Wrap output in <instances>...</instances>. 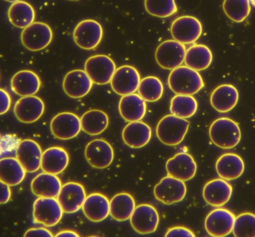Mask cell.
<instances>
[{
  "label": "cell",
  "instance_id": "8fae6325",
  "mask_svg": "<svg viewBox=\"0 0 255 237\" xmlns=\"http://www.w3.org/2000/svg\"><path fill=\"white\" fill-rule=\"evenodd\" d=\"M236 217L225 208H217L211 211L205 220V228L212 237H223L233 232Z\"/></svg>",
  "mask_w": 255,
  "mask_h": 237
},
{
  "label": "cell",
  "instance_id": "9a60e30c",
  "mask_svg": "<svg viewBox=\"0 0 255 237\" xmlns=\"http://www.w3.org/2000/svg\"><path fill=\"white\" fill-rule=\"evenodd\" d=\"M81 120L75 114L64 112L58 113L52 119V134L61 140H69L76 137L81 130Z\"/></svg>",
  "mask_w": 255,
  "mask_h": 237
},
{
  "label": "cell",
  "instance_id": "8992f818",
  "mask_svg": "<svg viewBox=\"0 0 255 237\" xmlns=\"http://www.w3.org/2000/svg\"><path fill=\"white\" fill-rule=\"evenodd\" d=\"M116 70L114 61L104 54L92 56L85 63V71L93 82L98 85L110 82Z\"/></svg>",
  "mask_w": 255,
  "mask_h": 237
},
{
  "label": "cell",
  "instance_id": "4dcf8cb0",
  "mask_svg": "<svg viewBox=\"0 0 255 237\" xmlns=\"http://www.w3.org/2000/svg\"><path fill=\"white\" fill-rule=\"evenodd\" d=\"M110 206L111 217L116 221L122 222L130 219L135 208V203L130 194L123 192L112 198Z\"/></svg>",
  "mask_w": 255,
  "mask_h": 237
},
{
  "label": "cell",
  "instance_id": "7a4b0ae2",
  "mask_svg": "<svg viewBox=\"0 0 255 237\" xmlns=\"http://www.w3.org/2000/svg\"><path fill=\"white\" fill-rule=\"evenodd\" d=\"M209 133L212 142L225 149L235 147L241 138L238 124L227 117H220L214 121L210 127Z\"/></svg>",
  "mask_w": 255,
  "mask_h": 237
},
{
  "label": "cell",
  "instance_id": "d4e9b609",
  "mask_svg": "<svg viewBox=\"0 0 255 237\" xmlns=\"http://www.w3.org/2000/svg\"><path fill=\"white\" fill-rule=\"evenodd\" d=\"M82 210L88 220L99 222L107 218L110 214V201L102 194L92 193L86 197Z\"/></svg>",
  "mask_w": 255,
  "mask_h": 237
},
{
  "label": "cell",
  "instance_id": "f546056e",
  "mask_svg": "<svg viewBox=\"0 0 255 237\" xmlns=\"http://www.w3.org/2000/svg\"><path fill=\"white\" fill-rule=\"evenodd\" d=\"M26 172L16 158L5 157L0 160V181L10 186L19 184Z\"/></svg>",
  "mask_w": 255,
  "mask_h": 237
},
{
  "label": "cell",
  "instance_id": "7dc6e473",
  "mask_svg": "<svg viewBox=\"0 0 255 237\" xmlns=\"http://www.w3.org/2000/svg\"></svg>",
  "mask_w": 255,
  "mask_h": 237
},
{
  "label": "cell",
  "instance_id": "83f0119b",
  "mask_svg": "<svg viewBox=\"0 0 255 237\" xmlns=\"http://www.w3.org/2000/svg\"><path fill=\"white\" fill-rule=\"evenodd\" d=\"M245 164L242 158L235 153L222 155L216 163V170L222 179L230 181L239 178L243 173Z\"/></svg>",
  "mask_w": 255,
  "mask_h": 237
},
{
  "label": "cell",
  "instance_id": "f1b7e54d",
  "mask_svg": "<svg viewBox=\"0 0 255 237\" xmlns=\"http://www.w3.org/2000/svg\"><path fill=\"white\" fill-rule=\"evenodd\" d=\"M61 187V181L56 175L46 172L38 174L31 183L32 192L39 197L56 198Z\"/></svg>",
  "mask_w": 255,
  "mask_h": 237
},
{
  "label": "cell",
  "instance_id": "52a82bcc",
  "mask_svg": "<svg viewBox=\"0 0 255 237\" xmlns=\"http://www.w3.org/2000/svg\"><path fill=\"white\" fill-rule=\"evenodd\" d=\"M63 213L55 198L39 197L34 202L32 213L34 222L46 227L57 224L62 217Z\"/></svg>",
  "mask_w": 255,
  "mask_h": 237
},
{
  "label": "cell",
  "instance_id": "30bf717a",
  "mask_svg": "<svg viewBox=\"0 0 255 237\" xmlns=\"http://www.w3.org/2000/svg\"><path fill=\"white\" fill-rule=\"evenodd\" d=\"M184 181L168 175L163 178L154 188L156 199L166 205H171L181 201L186 194Z\"/></svg>",
  "mask_w": 255,
  "mask_h": 237
},
{
  "label": "cell",
  "instance_id": "60d3db41",
  "mask_svg": "<svg viewBox=\"0 0 255 237\" xmlns=\"http://www.w3.org/2000/svg\"><path fill=\"white\" fill-rule=\"evenodd\" d=\"M24 237H53L52 234L47 229L44 228H31L24 234Z\"/></svg>",
  "mask_w": 255,
  "mask_h": 237
},
{
  "label": "cell",
  "instance_id": "2e32d148",
  "mask_svg": "<svg viewBox=\"0 0 255 237\" xmlns=\"http://www.w3.org/2000/svg\"><path fill=\"white\" fill-rule=\"evenodd\" d=\"M85 158L94 168L103 169L112 163L114 153L110 144L103 139H95L90 141L85 150Z\"/></svg>",
  "mask_w": 255,
  "mask_h": 237
},
{
  "label": "cell",
  "instance_id": "ac0fdd59",
  "mask_svg": "<svg viewBox=\"0 0 255 237\" xmlns=\"http://www.w3.org/2000/svg\"><path fill=\"white\" fill-rule=\"evenodd\" d=\"M42 152L39 145L32 139L19 142L16 150V158L26 172L33 173L41 167Z\"/></svg>",
  "mask_w": 255,
  "mask_h": 237
},
{
  "label": "cell",
  "instance_id": "836d02e7",
  "mask_svg": "<svg viewBox=\"0 0 255 237\" xmlns=\"http://www.w3.org/2000/svg\"><path fill=\"white\" fill-rule=\"evenodd\" d=\"M82 129L90 135H97L103 132L109 125V117L104 111L92 109L86 112L81 116Z\"/></svg>",
  "mask_w": 255,
  "mask_h": 237
},
{
  "label": "cell",
  "instance_id": "5b68a950",
  "mask_svg": "<svg viewBox=\"0 0 255 237\" xmlns=\"http://www.w3.org/2000/svg\"><path fill=\"white\" fill-rule=\"evenodd\" d=\"M53 32L51 27L42 22H33L23 28L20 39L23 45L28 50L37 51L43 49L51 42Z\"/></svg>",
  "mask_w": 255,
  "mask_h": 237
},
{
  "label": "cell",
  "instance_id": "7402d4cb",
  "mask_svg": "<svg viewBox=\"0 0 255 237\" xmlns=\"http://www.w3.org/2000/svg\"><path fill=\"white\" fill-rule=\"evenodd\" d=\"M239 92L233 85L224 84L217 87L212 92L210 102L212 107L221 113L232 110L239 100Z\"/></svg>",
  "mask_w": 255,
  "mask_h": 237
},
{
  "label": "cell",
  "instance_id": "4fadbf2b",
  "mask_svg": "<svg viewBox=\"0 0 255 237\" xmlns=\"http://www.w3.org/2000/svg\"><path fill=\"white\" fill-rule=\"evenodd\" d=\"M140 77L137 70L130 65H123L117 68L111 79L113 91L120 95L134 93L137 89Z\"/></svg>",
  "mask_w": 255,
  "mask_h": 237
},
{
  "label": "cell",
  "instance_id": "e575fe53",
  "mask_svg": "<svg viewBox=\"0 0 255 237\" xmlns=\"http://www.w3.org/2000/svg\"><path fill=\"white\" fill-rule=\"evenodd\" d=\"M197 107V102L192 96L177 94L171 100L170 110L173 115L185 119L194 115Z\"/></svg>",
  "mask_w": 255,
  "mask_h": 237
},
{
  "label": "cell",
  "instance_id": "3957f363",
  "mask_svg": "<svg viewBox=\"0 0 255 237\" xmlns=\"http://www.w3.org/2000/svg\"><path fill=\"white\" fill-rule=\"evenodd\" d=\"M190 122L185 118L169 114L164 116L157 124L156 132L157 138L164 144L175 146L184 139Z\"/></svg>",
  "mask_w": 255,
  "mask_h": 237
},
{
  "label": "cell",
  "instance_id": "d6986e66",
  "mask_svg": "<svg viewBox=\"0 0 255 237\" xmlns=\"http://www.w3.org/2000/svg\"><path fill=\"white\" fill-rule=\"evenodd\" d=\"M44 104L39 97L34 96H24L18 100L13 111L16 118L20 122L31 123L38 120L43 114Z\"/></svg>",
  "mask_w": 255,
  "mask_h": 237
},
{
  "label": "cell",
  "instance_id": "8d00e7d4",
  "mask_svg": "<svg viewBox=\"0 0 255 237\" xmlns=\"http://www.w3.org/2000/svg\"><path fill=\"white\" fill-rule=\"evenodd\" d=\"M223 8L226 15L236 22L243 21L251 9L250 0H224Z\"/></svg>",
  "mask_w": 255,
  "mask_h": 237
},
{
  "label": "cell",
  "instance_id": "603a6c76",
  "mask_svg": "<svg viewBox=\"0 0 255 237\" xmlns=\"http://www.w3.org/2000/svg\"><path fill=\"white\" fill-rule=\"evenodd\" d=\"M119 110L121 116L126 121H137L145 115L146 104L139 94L133 93L123 96L119 102Z\"/></svg>",
  "mask_w": 255,
  "mask_h": 237
},
{
  "label": "cell",
  "instance_id": "44dd1931",
  "mask_svg": "<svg viewBox=\"0 0 255 237\" xmlns=\"http://www.w3.org/2000/svg\"><path fill=\"white\" fill-rule=\"evenodd\" d=\"M232 191V187L229 183L222 178H217L205 184L203 190V196L209 205L220 207L230 200Z\"/></svg>",
  "mask_w": 255,
  "mask_h": 237
},
{
  "label": "cell",
  "instance_id": "277c9868",
  "mask_svg": "<svg viewBox=\"0 0 255 237\" xmlns=\"http://www.w3.org/2000/svg\"><path fill=\"white\" fill-rule=\"evenodd\" d=\"M186 52V49L184 44L175 39L166 40L157 47L155 58L161 67L173 70L183 63Z\"/></svg>",
  "mask_w": 255,
  "mask_h": 237
},
{
  "label": "cell",
  "instance_id": "5bb4252c",
  "mask_svg": "<svg viewBox=\"0 0 255 237\" xmlns=\"http://www.w3.org/2000/svg\"><path fill=\"white\" fill-rule=\"evenodd\" d=\"M86 197L85 190L81 184L70 182L62 186L57 199L63 212L71 214L82 208Z\"/></svg>",
  "mask_w": 255,
  "mask_h": 237
},
{
  "label": "cell",
  "instance_id": "ee69618b",
  "mask_svg": "<svg viewBox=\"0 0 255 237\" xmlns=\"http://www.w3.org/2000/svg\"><path fill=\"white\" fill-rule=\"evenodd\" d=\"M55 237H79V235L76 232L70 230H64L58 233Z\"/></svg>",
  "mask_w": 255,
  "mask_h": 237
},
{
  "label": "cell",
  "instance_id": "d590c367",
  "mask_svg": "<svg viewBox=\"0 0 255 237\" xmlns=\"http://www.w3.org/2000/svg\"><path fill=\"white\" fill-rule=\"evenodd\" d=\"M138 91L145 101L155 102L162 96L163 86L158 78L149 76L140 80Z\"/></svg>",
  "mask_w": 255,
  "mask_h": 237
},
{
  "label": "cell",
  "instance_id": "ba28073f",
  "mask_svg": "<svg viewBox=\"0 0 255 237\" xmlns=\"http://www.w3.org/2000/svg\"><path fill=\"white\" fill-rule=\"evenodd\" d=\"M103 35V29L101 24L92 19H84L79 22L73 33L75 43L86 50L96 48L100 43Z\"/></svg>",
  "mask_w": 255,
  "mask_h": 237
},
{
  "label": "cell",
  "instance_id": "b9f144b4",
  "mask_svg": "<svg viewBox=\"0 0 255 237\" xmlns=\"http://www.w3.org/2000/svg\"><path fill=\"white\" fill-rule=\"evenodd\" d=\"M0 109L1 115L5 114L9 109L11 99L9 94L4 89H0Z\"/></svg>",
  "mask_w": 255,
  "mask_h": 237
},
{
  "label": "cell",
  "instance_id": "cb8c5ba5",
  "mask_svg": "<svg viewBox=\"0 0 255 237\" xmlns=\"http://www.w3.org/2000/svg\"><path fill=\"white\" fill-rule=\"evenodd\" d=\"M151 137V129L149 126L140 121L130 122L122 132L124 142L132 148H140L145 146Z\"/></svg>",
  "mask_w": 255,
  "mask_h": 237
},
{
  "label": "cell",
  "instance_id": "1f68e13d",
  "mask_svg": "<svg viewBox=\"0 0 255 237\" xmlns=\"http://www.w3.org/2000/svg\"><path fill=\"white\" fill-rule=\"evenodd\" d=\"M7 15L9 21L14 26L24 28L34 22L35 10L29 3L19 0L9 6Z\"/></svg>",
  "mask_w": 255,
  "mask_h": 237
},
{
  "label": "cell",
  "instance_id": "6da1fadb",
  "mask_svg": "<svg viewBox=\"0 0 255 237\" xmlns=\"http://www.w3.org/2000/svg\"><path fill=\"white\" fill-rule=\"evenodd\" d=\"M168 82L171 90L177 94L192 95L204 86L199 73L187 66H180L172 70Z\"/></svg>",
  "mask_w": 255,
  "mask_h": 237
},
{
  "label": "cell",
  "instance_id": "7c38bea8",
  "mask_svg": "<svg viewBox=\"0 0 255 237\" xmlns=\"http://www.w3.org/2000/svg\"><path fill=\"white\" fill-rule=\"evenodd\" d=\"M129 219L130 225L135 232L145 235L156 230L159 217L157 211L153 206L142 204L135 207Z\"/></svg>",
  "mask_w": 255,
  "mask_h": 237
},
{
  "label": "cell",
  "instance_id": "74e56055",
  "mask_svg": "<svg viewBox=\"0 0 255 237\" xmlns=\"http://www.w3.org/2000/svg\"><path fill=\"white\" fill-rule=\"evenodd\" d=\"M144 4L147 13L160 18L170 16L178 10L175 0H144Z\"/></svg>",
  "mask_w": 255,
  "mask_h": 237
},
{
  "label": "cell",
  "instance_id": "e0dca14e",
  "mask_svg": "<svg viewBox=\"0 0 255 237\" xmlns=\"http://www.w3.org/2000/svg\"><path fill=\"white\" fill-rule=\"evenodd\" d=\"M166 170L168 175L184 182L194 177L197 164L190 154L180 152L167 160Z\"/></svg>",
  "mask_w": 255,
  "mask_h": 237
},
{
  "label": "cell",
  "instance_id": "7bdbcfd3",
  "mask_svg": "<svg viewBox=\"0 0 255 237\" xmlns=\"http://www.w3.org/2000/svg\"><path fill=\"white\" fill-rule=\"evenodd\" d=\"M0 185L1 191L0 203L1 204H4L8 202L11 196L10 186L2 181L0 182Z\"/></svg>",
  "mask_w": 255,
  "mask_h": 237
},
{
  "label": "cell",
  "instance_id": "484cf974",
  "mask_svg": "<svg viewBox=\"0 0 255 237\" xmlns=\"http://www.w3.org/2000/svg\"><path fill=\"white\" fill-rule=\"evenodd\" d=\"M69 161L67 151L60 147H52L42 153L41 168L46 173L58 175L67 167Z\"/></svg>",
  "mask_w": 255,
  "mask_h": 237
},
{
  "label": "cell",
  "instance_id": "bcb514c9",
  "mask_svg": "<svg viewBox=\"0 0 255 237\" xmlns=\"http://www.w3.org/2000/svg\"><path fill=\"white\" fill-rule=\"evenodd\" d=\"M252 1H253V4H254V2H253V1H255V0H252Z\"/></svg>",
  "mask_w": 255,
  "mask_h": 237
},
{
  "label": "cell",
  "instance_id": "ffe728a7",
  "mask_svg": "<svg viewBox=\"0 0 255 237\" xmlns=\"http://www.w3.org/2000/svg\"><path fill=\"white\" fill-rule=\"evenodd\" d=\"M93 81L85 70L75 69L68 72L63 81V88L70 97L80 98L90 91Z\"/></svg>",
  "mask_w": 255,
  "mask_h": 237
},
{
  "label": "cell",
  "instance_id": "ab89813d",
  "mask_svg": "<svg viewBox=\"0 0 255 237\" xmlns=\"http://www.w3.org/2000/svg\"><path fill=\"white\" fill-rule=\"evenodd\" d=\"M165 237H194L195 235L193 232L189 229L184 227L177 226L169 229L165 234Z\"/></svg>",
  "mask_w": 255,
  "mask_h": 237
},
{
  "label": "cell",
  "instance_id": "4316f807",
  "mask_svg": "<svg viewBox=\"0 0 255 237\" xmlns=\"http://www.w3.org/2000/svg\"><path fill=\"white\" fill-rule=\"evenodd\" d=\"M41 81L38 76L29 70L16 72L11 79V87L13 91L20 96L33 95L39 90Z\"/></svg>",
  "mask_w": 255,
  "mask_h": 237
},
{
  "label": "cell",
  "instance_id": "f6af8a7d",
  "mask_svg": "<svg viewBox=\"0 0 255 237\" xmlns=\"http://www.w3.org/2000/svg\"><path fill=\"white\" fill-rule=\"evenodd\" d=\"M6 1H7V2H12V3H13V2H17V1H18L20 0H4Z\"/></svg>",
  "mask_w": 255,
  "mask_h": 237
},
{
  "label": "cell",
  "instance_id": "9c48e42d",
  "mask_svg": "<svg viewBox=\"0 0 255 237\" xmlns=\"http://www.w3.org/2000/svg\"><path fill=\"white\" fill-rule=\"evenodd\" d=\"M202 31V25L200 20L191 15H183L176 18L170 27L173 38L184 44L195 42L201 35Z\"/></svg>",
  "mask_w": 255,
  "mask_h": 237
},
{
  "label": "cell",
  "instance_id": "d6a6232c",
  "mask_svg": "<svg viewBox=\"0 0 255 237\" xmlns=\"http://www.w3.org/2000/svg\"><path fill=\"white\" fill-rule=\"evenodd\" d=\"M212 59V53L208 46L196 44L186 50L184 62L187 66L200 71L207 69L211 64Z\"/></svg>",
  "mask_w": 255,
  "mask_h": 237
},
{
  "label": "cell",
  "instance_id": "f35d334b",
  "mask_svg": "<svg viewBox=\"0 0 255 237\" xmlns=\"http://www.w3.org/2000/svg\"><path fill=\"white\" fill-rule=\"evenodd\" d=\"M233 233L236 237H255V215L245 212L236 217Z\"/></svg>",
  "mask_w": 255,
  "mask_h": 237
}]
</instances>
